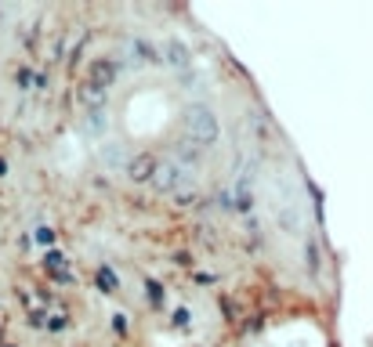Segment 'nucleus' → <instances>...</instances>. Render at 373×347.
Wrapping results in <instances>:
<instances>
[{
  "instance_id": "f257e3e1",
  "label": "nucleus",
  "mask_w": 373,
  "mask_h": 347,
  "mask_svg": "<svg viewBox=\"0 0 373 347\" xmlns=\"http://www.w3.org/2000/svg\"><path fill=\"white\" fill-rule=\"evenodd\" d=\"M181 123H185V134H189L196 145H214V141L221 138V123H218V116H214V108L203 105V101H196V105L185 108Z\"/></svg>"
},
{
  "instance_id": "f03ea898",
  "label": "nucleus",
  "mask_w": 373,
  "mask_h": 347,
  "mask_svg": "<svg viewBox=\"0 0 373 347\" xmlns=\"http://www.w3.org/2000/svg\"><path fill=\"white\" fill-rule=\"evenodd\" d=\"M156 170H160V160L153 156V152H138V156L127 163V178H131L134 185H153Z\"/></svg>"
},
{
  "instance_id": "7ed1b4c3",
  "label": "nucleus",
  "mask_w": 373,
  "mask_h": 347,
  "mask_svg": "<svg viewBox=\"0 0 373 347\" xmlns=\"http://www.w3.org/2000/svg\"><path fill=\"white\" fill-rule=\"evenodd\" d=\"M120 76V65L113 62V58H91V65H87V83H98V87H113V80Z\"/></svg>"
},
{
  "instance_id": "20e7f679",
  "label": "nucleus",
  "mask_w": 373,
  "mask_h": 347,
  "mask_svg": "<svg viewBox=\"0 0 373 347\" xmlns=\"http://www.w3.org/2000/svg\"><path fill=\"white\" fill-rule=\"evenodd\" d=\"M181 178H185V170H181L178 163H160L156 178H153V188H160V192H178Z\"/></svg>"
},
{
  "instance_id": "39448f33",
  "label": "nucleus",
  "mask_w": 373,
  "mask_h": 347,
  "mask_svg": "<svg viewBox=\"0 0 373 347\" xmlns=\"http://www.w3.org/2000/svg\"><path fill=\"white\" fill-rule=\"evenodd\" d=\"M163 58H167L171 65H189L192 62V55H189V48L178 40V36H171L167 43H163Z\"/></svg>"
},
{
  "instance_id": "423d86ee",
  "label": "nucleus",
  "mask_w": 373,
  "mask_h": 347,
  "mask_svg": "<svg viewBox=\"0 0 373 347\" xmlns=\"http://www.w3.org/2000/svg\"><path fill=\"white\" fill-rule=\"evenodd\" d=\"M106 94H109L106 87H98V83H87V80H84V87H80V98H84V105H94V108H98L101 101H106Z\"/></svg>"
},
{
  "instance_id": "0eeeda50",
  "label": "nucleus",
  "mask_w": 373,
  "mask_h": 347,
  "mask_svg": "<svg viewBox=\"0 0 373 347\" xmlns=\"http://www.w3.org/2000/svg\"><path fill=\"white\" fill-rule=\"evenodd\" d=\"M134 51H138V58H141V62H153V65H156V62H163V58H160V51H156L145 36H134Z\"/></svg>"
},
{
  "instance_id": "6e6552de",
  "label": "nucleus",
  "mask_w": 373,
  "mask_h": 347,
  "mask_svg": "<svg viewBox=\"0 0 373 347\" xmlns=\"http://www.w3.org/2000/svg\"><path fill=\"white\" fill-rule=\"evenodd\" d=\"M145 300H149L153 308H163V300H167V293H163V286L156 278H145Z\"/></svg>"
},
{
  "instance_id": "1a4fd4ad",
  "label": "nucleus",
  "mask_w": 373,
  "mask_h": 347,
  "mask_svg": "<svg viewBox=\"0 0 373 347\" xmlns=\"http://www.w3.org/2000/svg\"><path fill=\"white\" fill-rule=\"evenodd\" d=\"M98 282H101V293H116V290H120V278H116L106 264L98 268Z\"/></svg>"
},
{
  "instance_id": "9d476101",
  "label": "nucleus",
  "mask_w": 373,
  "mask_h": 347,
  "mask_svg": "<svg viewBox=\"0 0 373 347\" xmlns=\"http://www.w3.org/2000/svg\"><path fill=\"white\" fill-rule=\"evenodd\" d=\"M44 264L48 268H66L69 260H66V253H58V250H48V257H44Z\"/></svg>"
},
{
  "instance_id": "9b49d317",
  "label": "nucleus",
  "mask_w": 373,
  "mask_h": 347,
  "mask_svg": "<svg viewBox=\"0 0 373 347\" xmlns=\"http://www.w3.org/2000/svg\"><path fill=\"white\" fill-rule=\"evenodd\" d=\"M33 235H36L40 246H51V243H55V228H36Z\"/></svg>"
},
{
  "instance_id": "f8f14e48",
  "label": "nucleus",
  "mask_w": 373,
  "mask_h": 347,
  "mask_svg": "<svg viewBox=\"0 0 373 347\" xmlns=\"http://www.w3.org/2000/svg\"><path fill=\"white\" fill-rule=\"evenodd\" d=\"M171 318H174V325H192V311L189 308H174Z\"/></svg>"
},
{
  "instance_id": "ddd939ff",
  "label": "nucleus",
  "mask_w": 373,
  "mask_h": 347,
  "mask_svg": "<svg viewBox=\"0 0 373 347\" xmlns=\"http://www.w3.org/2000/svg\"><path fill=\"white\" fill-rule=\"evenodd\" d=\"M66 325H69V322H66V315H51L48 330H51V333H62V330H66Z\"/></svg>"
},
{
  "instance_id": "4468645a",
  "label": "nucleus",
  "mask_w": 373,
  "mask_h": 347,
  "mask_svg": "<svg viewBox=\"0 0 373 347\" xmlns=\"http://www.w3.org/2000/svg\"><path fill=\"white\" fill-rule=\"evenodd\" d=\"M174 199H178V206H192L196 203V192H174Z\"/></svg>"
},
{
  "instance_id": "2eb2a0df",
  "label": "nucleus",
  "mask_w": 373,
  "mask_h": 347,
  "mask_svg": "<svg viewBox=\"0 0 373 347\" xmlns=\"http://www.w3.org/2000/svg\"><path fill=\"white\" fill-rule=\"evenodd\" d=\"M113 330H116V333H127V315L116 311V315H113Z\"/></svg>"
},
{
  "instance_id": "dca6fc26",
  "label": "nucleus",
  "mask_w": 373,
  "mask_h": 347,
  "mask_svg": "<svg viewBox=\"0 0 373 347\" xmlns=\"http://www.w3.org/2000/svg\"><path fill=\"white\" fill-rule=\"evenodd\" d=\"M44 318H48L44 311H33V315H29V325H36V330H44V325H48Z\"/></svg>"
},
{
  "instance_id": "f3484780",
  "label": "nucleus",
  "mask_w": 373,
  "mask_h": 347,
  "mask_svg": "<svg viewBox=\"0 0 373 347\" xmlns=\"http://www.w3.org/2000/svg\"><path fill=\"white\" fill-rule=\"evenodd\" d=\"M178 264H185V268H192L196 260H192V253H178Z\"/></svg>"
},
{
  "instance_id": "a211bd4d",
  "label": "nucleus",
  "mask_w": 373,
  "mask_h": 347,
  "mask_svg": "<svg viewBox=\"0 0 373 347\" xmlns=\"http://www.w3.org/2000/svg\"><path fill=\"white\" fill-rule=\"evenodd\" d=\"M8 174H11V163H8L4 156H0V178H8Z\"/></svg>"
},
{
  "instance_id": "6ab92c4d",
  "label": "nucleus",
  "mask_w": 373,
  "mask_h": 347,
  "mask_svg": "<svg viewBox=\"0 0 373 347\" xmlns=\"http://www.w3.org/2000/svg\"><path fill=\"white\" fill-rule=\"evenodd\" d=\"M4 347H15V344H4Z\"/></svg>"
}]
</instances>
